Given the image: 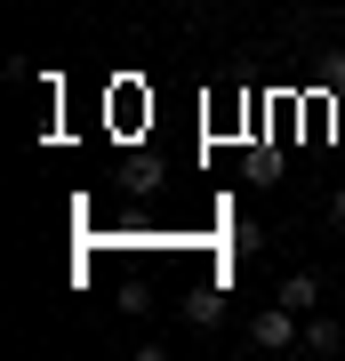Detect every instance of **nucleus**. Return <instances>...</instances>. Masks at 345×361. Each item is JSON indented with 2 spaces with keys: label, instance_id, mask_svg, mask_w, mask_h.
Returning <instances> with one entry per match:
<instances>
[{
  "label": "nucleus",
  "instance_id": "423d86ee",
  "mask_svg": "<svg viewBox=\"0 0 345 361\" xmlns=\"http://www.w3.org/2000/svg\"><path fill=\"white\" fill-rule=\"evenodd\" d=\"M329 233H345V185L329 193Z\"/></svg>",
  "mask_w": 345,
  "mask_h": 361
},
{
  "label": "nucleus",
  "instance_id": "20e7f679",
  "mask_svg": "<svg viewBox=\"0 0 345 361\" xmlns=\"http://www.w3.org/2000/svg\"><path fill=\"white\" fill-rule=\"evenodd\" d=\"M282 305L289 313H313L321 305V281H313V273H289V281H282Z\"/></svg>",
  "mask_w": 345,
  "mask_h": 361
},
{
  "label": "nucleus",
  "instance_id": "f257e3e1",
  "mask_svg": "<svg viewBox=\"0 0 345 361\" xmlns=\"http://www.w3.org/2000/svg\"><path fill=\"white\" fill-rule=\"evenodd\" d=\"M297 337H305V313H289L282 297H273V305H257V313H249V345H257V353H289Z\"/></svg>",
  "mask_w": 345,
  "mask_h": 361
},
{
  "label": "nucleus",
  "instance_id": "f03ea898",
  "mask_svg": "<svg viewBox=\"0 0 345 361\" xmlns=\"http://www.w3.org/2000/svg\"><path fill=\"white\" fill-rule=\"evenodd\" d=\"M305 353H345V329L329 313H305Z\"/></svg>",
  "mask_w": 345,
  "mask_h": 361
},
{
  "label": "nucleus",
  "instance_id": "39448f33",
  "mask_svg": "<svg viewBox=\"0 0 345 361\" xmlns=\"http://www.w3.org/2000/svg\"><path fill=\"white\" fill-rule=\"evenodd\" d=\"M321 89H329V97H345V49H329V56H321Z\"/></svg>",
  "mask_w": 345,
  "mask_h": 361
},
{
  "label": "nucleus",
  "instance_id": "7ed1b4c3",
  "mask_svg": "<svg viewBox=\"0 0 345 361\" xmlns=\"http://www.w3.org/2000/svg\"><path fill=\"white\" fill-rule=\"evenodd\" d=\"M185 322H193V329H217V322H225V297H217V289H193V297H185Z\"/></svg>",
  "mask_w": 345,
  "mask_h": 361
}]
</instances>
